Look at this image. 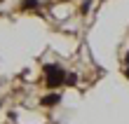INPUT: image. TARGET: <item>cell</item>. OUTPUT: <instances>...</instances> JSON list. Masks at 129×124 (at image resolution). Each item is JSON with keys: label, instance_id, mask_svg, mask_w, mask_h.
<instances>
[{"label": "cell", "instance_id": "3957f363", "mask_svg": "<svg viewBox=\"0 0 129 124\" xmlns=\"http://www.w3.org/2000/svg\"><path fill=\"white\" fill-rule=\"evenodd\" d=\"M124 75H127V80H129V68H127V70H124Z\"/></svg>", "mask_w": 129, "mask_h": 124}, {"label": "cell", "instance_id": "7a4b0ae2", "mask_svg": "<svg viewBox=\"0 0 129 124\" xmlns=\"http://www.w3.org/2000/svg\"><path fill=\"white\" fill-rule=\"evenodd\" d=\"M59 101H61V96H59V94H52V96H45L42 98V105H56Z\"/></svg>", "mask_w": 129, "mask_h": 124}, {"label": "cell", "instance_id": "6da1fadb", "mask_svg": "<svg viewBox=\"0 0 129 124\" xmlns=\"http://www.w3.org/2000/svg\"><path fill=\"white\" fill-rule=\"evenodd\" d=\"M61 82H66V73H63L59 66H47V87L54 89V87H59Z\"/></svg>", "mask_w": 129, "mask_h": 124}]
</instances>
